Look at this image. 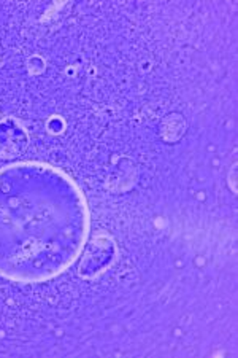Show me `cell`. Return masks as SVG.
<instances>
[{
    "label": "cell",
    "instance_id": "obj_1",
    "mask_svg": "<svg viewBox=\"0 0 238 358\" xmlns=\"http://www.w3.org/2000/svg\"><path fill=\"white\" fill-rule=\"evenodd\" d=\"M116 255V245L108 236H97L88 247L80 264V275L91 279L103 273L113 263Z\"/></svg>",
    "mask_w": 238,
    "mask_h": 358
},
{
    "label": "cell",
    "instance_id": "obj_2",
    "mask_svg": "<svg viewBox=\"0 0 238 358\" xmlns=\"http://www.w3.org/2000/svg\"><path fill=\"white\" fill-rule=\"evenodd\" d=\"M27 147V132L7 118L0 121V158H13Z\"/></svg>",
    "mask_w": 238,
    "mask_h": 358
}]
</instances>
